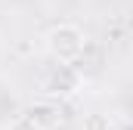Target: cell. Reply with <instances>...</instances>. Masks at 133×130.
I'll return each instance as SVG.
<instances>
[{
    "label": "cell",
    "mask_w": 133,
    "mask_h": 130,
    "mask_svg": "<svg viewBox=\"0 0 133 130\" xmlns=\"http://www.w3.org/2000/svg\"><path fill=\"white\" fill-rule=\"evenodd\" d=\"M46 50L59 65H74L87 50V34L74 22H59L46 31Z\"/></svg>",
    "instance_id": "cell-1"
},
{
    "label": "cell",
    "mask_w": 133,
    "mask_h": 130,
    "mask_svg": "<svg viewBox=\"0 0 133 130\" xmlns=\"http://www.w3.org/2000/svg\"><path fill=\"white\" fill-rule=\"evenodd\" d=\"M25 118H31L40 130H53V127H59V121H62V108L56 102L43 99V102H34V105L25 108Z\"/></svg>",
    "instance_id": "cell-2"
},
{
    "label": "cell",
    "mask_w": 133,
    "mask_h": 130,
    "mask_svg": "<svg viewBox=\"0 0 133 130\" xmlns=\"http://www.w3.org/2000/svg\"><path fill=\"white\" fill-rule=\"evenodd\" d=\"M81 130H111V118L102 112H90V115H84Z\"/></svg>",
    "instance_id": "cell-3"
},
{
    "label": "cell",
    "mask_w": 133,
    "mask_h": 130,
    "mask_svg": "<svg viewBox=\"0 0 133 130\" xmlns=\"http://www.w3.org/2000/svg\"><path fill=\"white\" fill-rule=\"evenodd\" d=\"M9 130H40V127L34 124L31 118H25V115H19V118H16V121L9 124Z\"/></svg>",
    "instance_id": "cell-4"
}]
</instances>
